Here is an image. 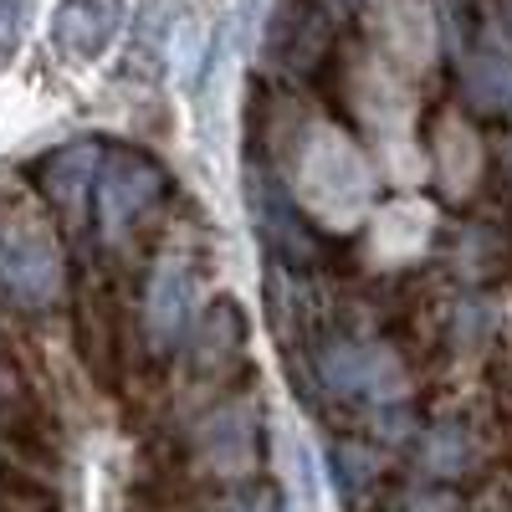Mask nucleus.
Wrapping results in <instances>:
<instances>
[{
    "mask_svg": "<svg viewBox=\"0 0 512 512\" xmlns=\"http://www.w3.org/2000/svg\"><path fill=\"white\" fill-rule=\"evenodd\" d=\"M67 287L62 241L31 195L0 190V303L41 313Z\"/></svg>",
    "mask_w": 512,
    "mask_h": 512,
    "instance_id": "nucleus-1",
    "label": "nucleus"
},
{
    "mask_svg": "<svg viewBox=\"0 0 512 512\" xmlns=\"http://www.w3.org/2000/svg\"><path fill=\"white\" fill-rule=\"evenodd\" d=\"M169 175L159 169V159H149L144 149H108L103 169H98V190H93V226L108 246L128 241L134 226L164 200Z\"/></svg>",
    "mask_w": 512,
    "mask_h": 512,
    "instance_id": "nucleus-2",
    "label": "nucleus"
},
{
    "mask_svg": "<svg viewBox=\"0 0 512 512\" xmlns=\"http://www.w3.org/2000/svg\"><path fill=\"white\" fill-rule=\"evenodd\" d=\"M195 313V272L185 256H159L149 282H144V308H139V333L149 354H175L190 333Z\"/></svg>",
    "mask_w": 512,
    "mask_h": 512,
    "instance_id": "nucleus-3",
    "label": "nucleus"
},
{
    "mask_svg": "<svg viewBox=\"0 0 512 512\" xmlns=\"http://www.w3.org/2000/svg\"><path fill=\"white\" fill-rule=\"evenodd\" d=\"M103 154H108V144L77 139V144L52 149L47 159L36 164V185H41L47 205L57 210L67 226H88V221H93V190H98Z\"/></svg>",
    "mask_w": 512,
    "mask_h": 512,
    "instance_id": "nucleus-4",
    "label": "nucleus"
},
{
    "mask_svg": "<svg viewBox=\"0 0 512 512\" xmlns=\"http://www.w3.org/2000/svg\"><path fill=\"white\" fill-rule=\"evenodd\" d=\"M318 374L328 379V390L359 395V400H390L400 390V364L369 338L338 333L328 344H318Z\"/></svg>",
    "mask_w": 512,
    "mask_h": 512,
    "instance_id": "nucleus-5",
    "label": "nucleus"
},
{
    "mask_svg": "<svg viewBox=\"0 0 512 512\" xmlns=\"http://www.w3.org/2000/svg\"><path fill=\"white\" fill-rule=\"evenodd\" d=\"M246 200H251V216H256V231H262V241L277 251V262L292 267V272H303L313 267V256H318V236L313 226L303 221V210L292 205V195L256 169L251 185H246Z\"/></svg>",
    "mask_w": 512,
    "mask_h": 512,
    "instance_id": "nucleus-6",
    "label": "nucleus"
},
{
    "mask_svg": "<svg viewBox=\"0 0 512 512\" xmlns=\"http://www.w3.org/2000/svg\"><path fill=\"white\" fill-rule=\"evenodd\" d=\"M123 26V0H57L52 41L67 62H93L113 47Z\"/></svg>",
    "mask_w": 512,
    "mask_h": 512,
    "instance_id": "nucleus-7",
    "label": "nucleus"
},
{
    "mask_svg": "<svg viewBox=\"0 0 512 512\" xmlns=\"http://www.w3.org/2000/svg\"><path fill=\"white\" fill-rule=\"evenodd\" d=\"M241 359H246V323L231 297H216L195 333V364L210 379H226L231 369H241Z\"/></svg>",
    "mask_w": 512,
    "mask_h": 512,
    "instance_id": "nucleus-8",
    "label": "nucleus"
},
{
    "mask_svg": "<svg viewBox=\"0 0 512 512\" xmlns=\"http://www.w3.org/2000/svg\"><path fill=\"white\" fill-rule=\"evenodd\" d=\"M205 425H210V431H205L210 466L226 472V477L251 472V466H256V420H251V410L246 405H226V410L210 415Z\"/></svg>",
    "mask_w": 512,
    "mask_h": 512,
    "instance_id": "nucleus-9",
    "label": "nucleus"
},
{
    "mask_svg": "<svg viewBox=\"0 0 512 512\" xmlns=\"http://www.w3.org/2000/svg\"><path fill=\"white\" fill-rule=\"evenodd\" d=\"M231 512H272V502L262 497V502H241V507H231Z\"/></svg>",
    "mask_w": 512,
    "mask_h": 512,
    "instance_id": "nucleus-10",
    "label": "nucleus"
}]
</instances>
